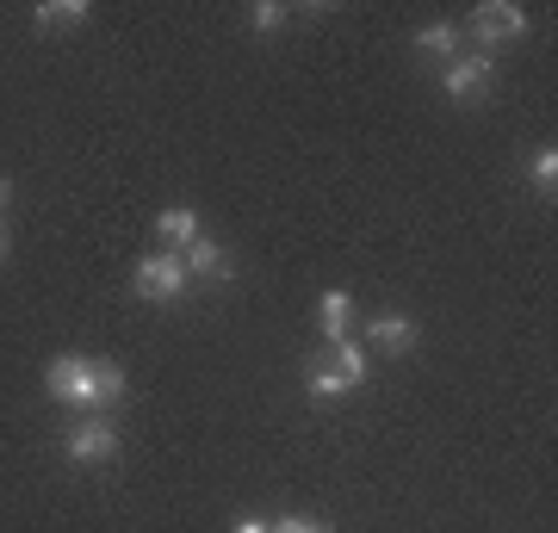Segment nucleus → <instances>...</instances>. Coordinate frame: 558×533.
Listing matches in <instances>:
<instances>
[{
    "label": "nucleus",
    "mask_w": 558,
    "mask_h": 533,
    "mask_svg": "<svg viewBox=\"0 0 558 533\" xmlns=\"http://www.w3.org/2000/svg\"><path fill=\"white\" fill-rule=\"evenodd\" d=\"M267 533H329V521H317V514H292V521H279V528Z\"/></svg>",
    "instance_id": "obj_17"
},
{
    "label": "nucleus",
    "mask_w": 558,
    "mask_h": 533,
    "mask_svg": "<svg viewBox=\"0 0 558 533\" xmlns=\"http://www.w3.org/2000/svg\"><path fill=\"white\" fill-rule=\"evenodd\" d=\"M304 391L317 397V403H336V397H348L354 385H348V378H341L336 366H311V378H304Z\"/></svg>",
    "instance_id": "obj_13"
},
{
    "label": "nucleus",
    "mask_w": 558,
    "mask_h": 533,
    "mask_svg": "<svg viewBox=\"0 0 558 533\" xmlns=\"http://www.w3.org/2000/svg\"><path fill=\"white\" fill-rule=\"evenodd\" d=\"M416 50H422V57H435V62H453L459 57V25L453 20H447V25H422Z\"/></svg>",
    "instance_id": "obj_10"
},
{
    "label": "nucleus",
    "mask_w": 558,
    "mask_h": 533,
    "mask_svg": "<svg viewBox=\"0 0 558 533\" xmlns=\"http://www.w3.org/2000/svg\"><path fill=\"white\" fill-rule=\"evenodd\" d=\"M317 316H323V336L341 341V336H348V323H354V298H348V292H323Z\"/></svg>",
    "instance_id": "obj_11"
},
{
    "label": "nucleus",
    "mask_w": 558,
    "mask_h": 533,
    "mask_svg": "<svg viewBox=\"0 0 558 533\" xmlns=\"http://www.w3.org/2000/svg\"><path fill=\"white\" fill-rule=\"evenodd\" d=\"M7 205H13V180L0 174V218H7Z\"/></svg>",
    "instance_id": "obj_18"
},
{
    "label": "nucleus",
    "mask_w": 558,
    "mask_h": 533,
    "mask_svg": "<svg viewBox=\"0 0 558 533\" xmlns=\"http://www.w3.org/2000/svg\"><path fill=\"white\" fill-rule=\"evenodd\" d=\"M32 20H38L44 32H50V25H81V20H87V0H44Z\"/></svg>",
    "instance_id": "obj_14"
},
{
    "label": "nucleus",
    "mask_w": 558,
    "mask_h": 533,
    "mask_svg": "<svg viewBox=\"0 0 558 533\" xmlns=\"http://www.w3.org/2000/svg\"><path fill=\"white\" fill-rule=\"evenodd\" d=\"M490 87H497V57H484V50H472V57L459 50V57L447 62V69H440V94H447V99H459V106H472V99H484Z\"/></svg>",
    "instance_id": "obj_2"
},
{
    "label": "nucleus",
    "mask_w": 558,
    "mask_h": 533,
    "mask_svg": "<svg viewBox=\"0 0 558 533\" xmlns=\"http://www.w3.org/2000/svg\"><path fill=\"white\" fill-rule=\"evenodd\" d=\"M156 237H168V249H186V242L199 237V211H186V205H168V211H161L156 218Z\"/></svg>",
    "instance_id": "obj_8"
},
{
    "label": "nucleus",
    "mask_w": 558,
    "mask_h": 533,
    "mask_svg": "<svg viewBox=\"0 0 558 533\" xmlns=\"http://www.w3.org/2000/svg\"><path fill=\"white\" fill-rule=\"evenodd\" d=\"M286 25V7L279 0H260V7H248V32H279Z\"/></svg>",
    "instance_id": "obj_15"
},
{
    "label": "nucleus",
    "mask_w": 558,
    "mask_h": 533,
    "mask_svg": "<svg viewBox=\"0 0 558 533\" xmlns=\"http://www.w3.org/2000/svg\"><path fill=\"white\" fill-rule=\"evenodd\" d=\"M230 533H267V521H236Z\"/></svg>",
    "instance_id": "obj_19"
},
{
    "label": "nucleus",
    "mask_w": 558,
    "mask_h": 533,
    "mask_svg": "<svg viewBox=\"0 0 558 533\" xmlns=\"http://www.w3.org/2000/svg\"><path fill=\"white\" fill-rule=\"evenodd\" d=\"M62 453L75 459V465H106V459L119 453V428H112L106 415H94V422H75V428L62 435Z\"/></svg>",
    "instance_id": "obj_6"
},
{
    "label": "nucleus",
    "mask_w": 558,
    "mask_h": 533,
    "mask_svg": "<svg viewBox=\"0 0 558 533\" xmlns=\"http://www.w3.org/2000/svg\"><path fill=\"white\" fill-rule=\"evenodd\" d=\"M186 267H180V255L174 249H161V255H143L137 261V298L143 304H180L186 298Z\"/></svg>",
    "instance_id": "obj_3"
},
{
    "label": "nucleus",
    "mask_w": 558,
    "mask_h": 533,
    "mask_svg": "<svg viewBox=\"0 0 558 533\" xmlns=\"http://www.w3.org/2000/svg\"><path fill=\"white\" fill-rule=\"evenodd\" d=\"M527 180H534V193H539V198H553V186H558V149H553V143L527 156Z\"/></svg>",
    "instance_id": "obj_12"
},
{
    "label": "nucleus",
    "mask_w": 558,
    "mask_h": 533,
    "mask_svg": "<svg viewBox=\"0 0 558 533\" xmlns=\"http://www.w3.org/2000/svg\"><path fill=\"white\" fill-rule=\"evenodd\" d=\"M0 261H7V218H0Z\"/></svg>",
    "instance_id": "obj_20"
},
{
    "label": "nucleus",
    "mask_w": 558,
    "mask_h": 533,
    "mask_svg": "<svg viewBox=\"0 0 558 533\" xmlns=\"http://www.w3.org/2000/svg\"><path fill=\"white\" fill-rule=\"evenodd\" d=\"M366 341L379 348V354H410L416 348V316H403V311H385L366 323Z\"/></svg>",
    "instance_id": "obj_7"
},
{
    "label": "nucleus",
    "mask_w": 558,
    "mask_h": 533,
    "mask_svg": "<svg viewBox=\"0 0 558 533\" xmlns=\"http://www.w3.org/2000/svg\"><path fill=\"white\" fill-rule=\"evenodd\" d=\"M329 354H336L329 366H336V373H341V378H348V385L360 391V385H366V348H360L354 336H341V341H329Z\"/></svg>",
    "instance_id": "obj_9"
},
{
    "label": "nucleus",
    "mask_w": 558,
    "mask_h": 533,
    "mask_svg": "<svg viewBox=\"0 0 558 533\" xmlns=\"http://www.w3.org/2000/svg\"><path fill=\"white\" fill-rule=\"evenodd\" d=\"M472 32L484 38V57H490L497 44L527 38V7H515V0H484V7H472Z\"/></svg>",
    "instance_id": "obj_5"
},
{
    "label": "nucleus",
    "mask_w": 558,
    "mask_h": 533,
    "mask_svg": "<svg viewBox=\"0 0 558 533\" xmlns=\"http://www.w3.org/2000/svg\"><path fill=\"white\" fill-rule=\"evenodd\" d=\"M124 397V366L119 360H100V403H119Z\"/></svg>",
    "instance_id": "obj_16"
},
{
    "label": "nucleus",
    "mask_w": 558,
    "mask_h": 533,
    "mask_svg": "<svg viewBox=\"0 0 558 533\" xmlns=\"http://www.w3.org/2000/svg\"><path fill=\"white\" fill-rule=\"evenodd\" d=\"M44 391H50V403L106 410V403H100V360H87V354H57L50 366H44Z\"/></svg>",
    "instance_id": "obj_1"
},
{
    "label": "nucleus",
    "mask_w": 558,
    "mask_h": 533,
    "mask_svg": "<svg viewBox=\"0 0 558 533\" xmlns=\"http://www.w3.org/2000/svg\"><path fill=\"white\" fill-rule=\"evenodd\" d=\"M180 267H186V279H193V286H230V279H236L230 249H223L218 237H205V230L180 249Z\"/></svg>",
    "instance_id": "obj_4"
}]
</instances>
